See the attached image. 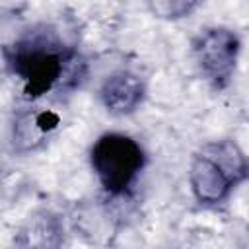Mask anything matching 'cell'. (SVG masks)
<instances>
[{
    "instance_id": "obj_3",
    "label": "cell",
    "mask_w": 249,
    "mask_h": 249,
    "mask_svg": "<svg viewBox=\"0 0 249 249\" xmlns=\"http://www.w3.org/2000/svg\"><path fill=\"white\" fill-rule=\"evenodd\" d=\"M146 161L142 144L124 132H103L89 148V167L109 198H126Z\"/></svg>"
},
{
    "instance_id": "obj_4",
    "label": "cell",
    "mask_w": 249,
    "mask_h": 249,
    "mask_svg": "<svg viewBox=\"0 0 249 249\" xmlns=\"http://www.w3.org/2000/svg\"><path fill=\"white\" fill-rule=\"evenodd\" d=\"M191 54L206 84L212 89L222 91L235 76L241 54V37L224 25L204 27L193 37Z\"/></svg>"
},
{
    "instance_id": "obj_5",
    "label": "cell",
    "mask_w": 249,
    "mask_h": 249,
    "mask_svg": "<svg viewBox=\"0 0 249 249\" xmlns=\"http://www.w3.org/2000/svg\"><path fill=\"white\" fill-rule=\"evenodd\" d=\"M60 119L56 113L39 107L18 109L10 124V144L14 154L29 156L43 150L54 136Z\"/></svg>"
},
{
    "instance_id": "obj_9",
    "label": "cell",
    "mask_w": 249,
    "mask_h": 249,
    "mask_svg": "<svg viewBox=\"0 0 249 249\" xmlns=\"http://www.w3.org/2000/svg\"><path fill=\"white\" fill-rule=\"evenodd\" d=\"M146 10L161 21H179L189 18L202 0H144Z\"/></svg>"
},
{
    "instance_id": "obj_8",
    "label": "cell",
    "mask_w": 249,
    "mask_h": 249,
    "mask_svg": "<svg viewBox=\"0 0 249 249\" xmlns=\"http://www.w3.org/2000/svg\"><path fill=\"white\" fill-rule=\"evenodd\" d=\"M64 239V224L58 214L51 210H39L19 231L18 245L25 247H58Z\"/></svg>"
},
{
    "instance_id": "obj_10",
    "label": "cell",
    "mask_w": 249,
    "mask_h": 249,
    "mask_svg": "<svg viewBox=\"0 0 249 249\" xmlns=\"http://www.w3.org/2000/svg\"><path fill=\"white\" fill-rule=\"evenodd\" d=\"M0 173H2V165H0Z\"/></svg>"
},
{
    "instance_id": "obj_2",
    "label": "cell",
    "mask_w": 249,
    "mask_h": 249,
    "mask_svg": "<svg viewBox=\"0 0 249 249\" xmlns=\"http://www.w3.org/2000/svg\"><path fill=\"white\" fill-rule=\"evenodd\" d=\"M249 177L247 156L231 138L212 140L200 146L189 163V187L193 198L206 208L222 206Z\"/></svg>"
},
{
    "instance_id": "obj_7",
    "label": "cell",
    "mask_w": 249,
    "mask_h": 249,
    "mask_svg": "<svg viewBox=\"0 0 249 249\" xmlns=\"http://www.w3.org/2000/svg\"><path fill=\"white\" fill-rule=\"evenodd\" d=\"M72 228L89 243H107L113 235H117L119 220L107 200H103L93 206H82L72 216Z\"/></svg>"
},
{
    "instance_id": "obj_6",
    "label": "cell",
    "mask_w": 249,
    "mask_h": 249,
    "mask_svg": "<svg viewBox=\"0 0 249 249\" xmlns=\"http://www.w3.org/2000/svg\"><path fill=\"white\" fill-rule=\"evenodd\" d=\"M148 95L146 80L132 70H115L99 86L97 97L113 117H128L140 109Z\"/></svg>"
},
{
    "instance_id": "obj_1",
    "label": "cell",
    "mask_w": 249,
    "mask_h": 249,
    "mask_svg": "<svg viewBox=\"0 0 249 249\" xmlns=\"http://www.w3.org/2000/svg\"><path fill=\"white\" fill-rule=\"evenodd\" d=\"M8 70L21 82L25 99H39L54 89L76 86L86 64L76 49L64 45L54 31H29L2 49Z\"/></svg>"
}]
</instances>
